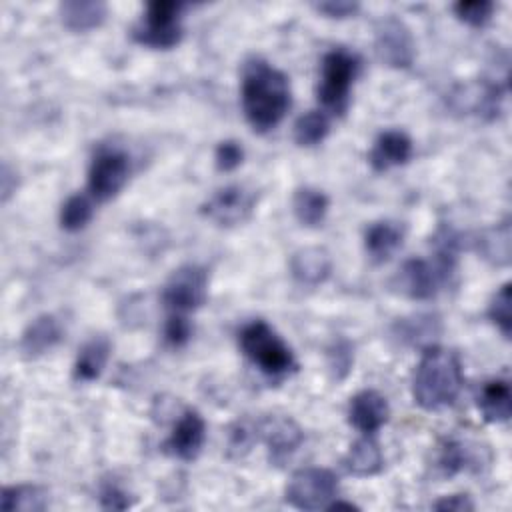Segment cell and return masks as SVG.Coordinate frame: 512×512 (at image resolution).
Masks as SVG:
<instances>
[{"instance_id":"cell-1","label":"cell","mask_w":512,"mask_h":512,"mask_svg":"<svg viewBox=\"0 0 512 512\" xmlns=\"http://www.w3.org/2000/svg\"><path fill=\"white\" fill-rule=\"evenodd\" d=\"M242 110L256 132L276 128L290 110V84L282 70L264 60H252L242 72Z\"/></svg>"},{"instance_id":"cell-2","label":"cell","mask_w":512,"mask_h":512,"mask_svg":"<svg viewBox=\"0 0 512 512\" xmlns=\"http://www.w3.org/2000/svg\"><path fill=\"white\" fill-rule=\"evenodd\" d=\"M462 380V364L456 352L430 344L414 370V402L424 410L450 406L462 390Z\"/></svg>"},{"instance_id":"cell-3","label":"cell","mask_w":512,"mask_h":512,"mask_svg":"<svg viewBox=\"0 0 512 512\" xmlns=\"http://www.w3.org/2000/svg\"><path fill=\"white\" fill-rule=\"evenodd\" d=\"M238 344L244 356L266 376L282 378L296 370L290 346L264 320L248 322L238 334Z\"/></svg>"},{"instance_id":"cell-4","label":"cell","mask_w":512,"mask_h":512,"mask_svg":"<svg viewBox=\"0 0 512 512\" xmlns=\"http://www.w3.org/2000/svg\"><path fill=\"white\" fill-rule=\"evenodd\" d=\"M358 68L360 60L356 58V54L344 48H334L322 58L318 100L326 110L334 114H342L346 110L350 88L358 76Z\"/></svg>"},{"instance_id":"cell-5","label":"cell","mask_w":512,"mask_h":512,"mask_svg":"<svg viewBox=\"0 0 512 512\" xmlns=\"http://www.w3.org/2000/svg\"><path fill=\"white\" fill-rule=\"evenodd\" d=\"M182 4L174 0H154L148 2L146 12L138 26L132 30V36L138 44L168 50L182 40Z\"/></svg>"},{"instance_id":"cell-6","label":"cell","mask_w":512,"mask_h":512,"mask_svg":"<svg viewBox=\"0 0 512 512\" xmlns=\"http://www.w3.org/2000/svg\"><path fill=\"white\" fill-rule=\"evenodd\" d=\"M284 494L298 510H328L338 496V478L328 468H302L292 474Z\"/></svg>"},{"instance_id":"cell-7","label":"cell","mask_w":512,"mask_h":512,"mask_svg":"<svg viewBox=\"0 0 512 512\" xmlns=\"http://www.w3.org/2000/svg\"><path fill=\"white\" fill-rule=\"evenodd\" d=\"M208 296V272L202 266L186 264L172 272L162 290V302L170 312L186 314L200 308Z\"/></svg>"},{"instance_id":"cell-8","label":"cell","mask_w":512,"mask_h":512,"mask_svg":"<svg viewBox=\"0 0 512 512\" xmlns=\"http://www.w3.org/2000/svg\"><path fill=\"white\" fill-rule=\"evenodd\" d=\"M130 174V158L118 148H100L88 170V190L96 200L116 196Z\"/></svg>"},{"instance_id":"cell-9","label":"cell","mask_w":512,"mask_h":512,"mask_svg":"<svg viewBox=\"0 0 512 512\" xmlns=\"http://www.w3.org/2000/svg\"><path fill=\"white\" fill-rule=\"evenodd\" d=\"M374 50L380 62L390 68H408L414 62L416 46L408 26L398 18H384L376 26Z\"/></svg>"},{"instance_id":"cell-10","label":"cell","mask_w":512,"mask_h":512,"mask_svg":"<svg viewBox=\"0 0 512 512\" xmlns=\"http://www.w3.org/2000/svg\"><path fill=\"white\" fill-rule=\"evenodd\" d=\"M254 200V192L246 190L244 186L230 184L216 190L202 204V214L220 226H236L252 214Z\"/></svg>"},{"instance_id":"cell-11","label":"cell","mask_w":512,"mask_h":512,"mask_svg":"<svg viewBox=\"0 0 512 512\" xmlns=\"http://www.w3.org/2000/svg\"><path fill=\"white\" fill-rule=\"evenodd\" d=\"M254 428L256 438L266 444L274 462H282L284 458H288L292 452L298 450L304 440L302 428L290 416L282 414L264 416L260 422L254 424Z\"/></svg>"},{"instance_id":"cell-12","label":"cell","mask_w":512,"mask_h":512,"mask_svg":"<svg viewBox=\"0 0 512 512\" xmlns=\"http://www.w3.org/2000/svg\"><path fill=\"white\" fill-rule=\"evenodd\" d=\"M204 440H206L204 418L196 410L188 408L176 420L168 440L164 442V448L174 458L190 462L200 454Z\"/></svg>"},{"instance_id":"cell-13","label":"cell","mask_w":512,"mask_h":512,"mask_svg":"<svg viewBox=\"0 0 512 512\" xmlns=\"http://www.w3.org/2000/svg\"><path fill=\"white\" fill-rule=\"evenodd\" d=\"M396 280H398L400 292L412 300L432 298L438 292L440 284L446 282V278L440 274L436 264H432L424 258L406 260L402 264Z\"/></svg>"},{"instance_id":"cell-14","label":"cell","mask_w":512,"mask_h":512,"mask_svg":"<svg viewBox=\"0 0 512 512\" xmlns=\"http://www.w3.org/2000/svg\"><path fill=\"white\" fill-rule=\"evenodd\" d=\"M390 416L386 398L376 390H360L350 398L348 422L362 434H374Z\"/></svg>"},{"instance_id":"cell-15","label":"cell","mask_w":512,"mask_h":512,"mask_svg":"<svg viewBox=\"0 0 512 512\" xmlns=\"http://www.w3.org/2000/svg\"><path fill=\"white\" fill-rule=\"evenodd\" d=\"M332 272V258L320 246H306L292 254L290 274L300 286H320L328 280Z\"/></svg>"},{"instance_id":"cell-16","label":"cell","mask_w":512,"mask_h":512,"mask_svg":"<svg viewBox=\"0 0 512 512\" xmlns=\"http://www.w3.org/2000/svg\"><path fill=\"white\" fill-rule=\"evenodd\" d=\"M410 156L412 140L402 130H386L376 138L368 154V162L376 172H386L394 166L406 164Z\"/></svg>"},{"instance_id":"cell-17","label":"cell","mask_w":512,"mask_h":512,"mask_svg":"<svg viewBox=\"0 0 512 512\" xmlns=\"http://www.w3.org/2000/svg\"><path fill=\"white\" fill-rule=\"evenodd\" d=\"M62 338V326L52 314L36 316L20 336V352L26 358H38L52 350Z\"/></svg>"},{"instance_id":"cell-18","label":"cell","mask_w":512,"mask_h":512,"mask_svg":"<svg viewBox=\"0 0 512 512\" xmlns=\"http://www.w3.org/2000/svg\"><path fill=\"white\" fill-rule=\"evenodd\" d=\"M404 242V228L392 220L372 222L364 232V248L372 262L382 264L394 256Z\"/></svg>"},{"instance_id":"cell-19","label":"cell","mask_w":512,"mask_h":512,"mask_svg":"<svg viewBox=\"0 0 512 512\" xmlns=\"http://www.w3.org/2000/svg\"><path fill=\"white\" fill-rule=\"evenodd\" d=\"M478 410L486 422L500 424L512 414V390L504 378H492L482 384L478 394Z\"/></svg>"},{"instance_id":"cell-20","label":"cell","mask_w":512,"mask_h":512,"mask_svg":"<svg viewBox=\"0 0 512 512\" xmlns=\"http://www.w3.org/2000/svg\"><path fill=\"white\" fill-rule=\"evenodd\" d=\"M110 358V340L106 336H94L90 338L76 356L74 362V380L76 382H94L104 372Z\"/></svg>"},{"instance_id":"cell-21","label":"cell","mask_w":512,"mask_h":512,"mask_svg":"<svg viewBox=\"0 0 512 512\" xmlns=\"http://www.w3.org/2000/svg\"><path fill=\"white\" fill-rule=\"evenodd\" d=\"M342 464L352 476L368 478L382 470L384 456L378 442L372 438V434H364L348 448Z\"/></svg>"},{"instance_id":"cell-22","label":"cell","mask_w":512,"mask_h":512,"mask_svg":"<svg viewBox=\"0 0 512 512\" xmlns=\"http://www.w3.org/2000/svg\"><path fill=\"white\" fill-rule=\"evenodd\" d=\"M106 4L98 0H70L60 4L62 24L72 32H88L106 20Z\"/></svg>"},{"instance_id":"cell-23","label":"cell","mask_w":512,"mask_h":512,"mask_svg":"<svg viewBox=\"0 0 512 512\" xmlns=\"http://www.w3.org/2000/svg\"><path fill=\"white\" fill-rule=\"evenodd\" d=\"M328 208H330V200L318 188L302 186L292 196V210L296 220L302 226H308V228L320 226L328 214Z\"/></svg>"},{"instance_id":"cell-24","label":"cell","mask_w":512,"mask_h":512,"mask_svg":"<svg viewBox=\"0 0 512 512\" xmlns=\"http://www.w3.org/2000/svg\"><path fill=\"white\" fill-rule=\"evenodd\" d=\"M48 506V496L40 486L16 484L6 486L0 494V508L4 512H40Z\"/></svg>"},{"instance_id":"cell-25","label":"cell","mask_w":512,"mask_h":512,"mask_svg":"<svg viewBox=\"0 0 512 512\" xmlns=\"http://www.w3.org/2000/svg\"><path fill=\"white\" fill-rule=\"evenodd\" d=\"M330 132V120L324 110H310L294 124V142L298 146H316Z\"/></svg>"},{"instance_id":"cell-26","label":"cell","mask_w":512,"mask_h":512,"mask_svg":"<svg viewBox=\"0 0 512 512\" xmlns=\"http://www.w3.org/2000/svg\"><path fill=\"white\" fill-rule=\"evenodd\" d=\"M478 246H480L484 258H488L500 266L508 264L510 262V226H508V222L484 232L482 238L478 240Z\"/></svg>"},{"instance_id":"cell-27","label":"cell","mask_w":512,"mask_h":512,"mask_svg":"<svg viewBox=\"0 0 512 512\" xmlns=\"http://www.w3.org/2000/svg\"><path fill=\"white\" fill-rule=\"evenodd\" d=\"M92 202L86 194H72L60 208V226L68 232L82 230L92 218Z\"/></svg>"},{"instance_id":"cell-28","label":"cell","mask_w":512,"mask_h":512,"mask_svg":"<svg viewBox=\"0 0 512 512\" xmlns=\"http://www.w3.org/2000/svg\"><path fill=\"white\" fill-rule=\"evenodd\" d=\"M438 468L442 472V476L452 478L456 474H460L462 470H466L472 462L470 450L466 448L464 442L460 440H446L440 450H438Z\"/></svg>"},{"instance_id":"cell-29","label":"cell","mask_w":512,"mask_h":512,"mask_svg":"<svg viewBox=\"0 0 512 512\" xmlns=\"http://www.w3.org/2000/svg\"><path fill=\"white\" fill-rule=\"evenodd\" d=\"M488 318L502 332L504 338H510L512 332V284L506 282L488 304Z\"/></svg>"},{"instance_id":"cell-30","label":"cell","mask_w":512,"mask_h":512,"mask_svg":"<svg viewBox=\"0 0 512 512\" xmlns=\"http://www.w3.org/2000/svg\"><path fill=\"white\" fill-rule=\"evenodd\" d=\"M436 334L434 328V318L430 316H414V318H404L398 322V338L408 344H420L428 342L430 336Z\"/></svg>"},{"instance_id":"cell-31","label":"cell","mask_w":512,"mask_h":512,"mask_svg":"<svg viewBox=\"0 0 512 512\" xmlns=\"http://www.w3.org/2000/svg\"><path fill=\"white\" fill-rule=\"evenodd\" d=\"M494 12V2L490 0H462L454 4V14L468 26H484Z\"/></svg>"},{"instance_id":"cell-32","label":"cell","mask_w":512,"mask_h":512,"mask_svg":"<svg viewBox=\"0 0 512 512\" xmlns=\"http://www.w3.org/2000/svg\"><path fill=\"white\" fill-rule=\"evenodd\" d=\"M214 162L220 172H232L244 162V148L236 140H222L216 146Z\"/></svg>"},{"instance_id":"cell-33","label":"cell","mask_w":512,"mask_h":512,"mask_svg":"<svg viewBox=\"0 0 512 512\" xmlns=\"http://www.w3.org/2000/svg\"><path fill=\"white\" fill-rule=\"evenodd\" d=\"M192 336V324L190 320L186 318V314H178V312H172L164 324V340L174 346V348H180L184 346Z\"/></svg>"},{"instance_id":"cell-34","label":"cell","mask_w":512,"mask_h":512,"mask_svg":"<svg viewBox=\"0 0 512 512\" xmlns=\"http://www.w3.org/2000/svg\"><path fill=\"white\" fill-rule=\"evenodd\" d=\"M100 504L106 510H126L132 506V500L118 484L108 482L100 488Z\"/></svg>"},{"instance_id":"cell-35","label":"cell","mask_w":512,"mask_h":512,"mask_svg":"<svg viewBox=\"0 0 512 512\" xmlns=\"http://www.w3.org/2000/svg\"><path fill=\"white\" fill-rule=\"evenodd\" d=\"M320 14L328 16V18H348L354 16L358 12V4L356 2H348V0H330V2H320L314 6Z\"/></svg>"},{"instance_id":"cell-36","label":"cell","mask_w":512,"mask_h":512,"mask_svg":"<svg viewBox=\"0 0 512 512\" xmlns=\"http://www.w3.org/2000/svg\"><path fill=\"white\" fill-rule=\"evenodd\" d=\"M352 366V352L346 342H338L334 350H330V368L336 372V378H344Z\"/></svg>"},{"instance_id":"cell-37","label":"cell","mask_w":512,"mask_h":512,"mask_svg":"<svg viewBox=\"0 0 512 512\" xmlns=\"http://www.w3.org/2000/svg\"><path fill=\"white\" fill-rule=\"evenodd\" d=\"M434 510H440V512H470V510H474V502L470 500L468 494H450V496H442L440 500H436Z\"/></svg>"}]
</instances>
